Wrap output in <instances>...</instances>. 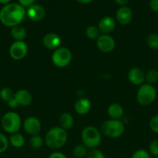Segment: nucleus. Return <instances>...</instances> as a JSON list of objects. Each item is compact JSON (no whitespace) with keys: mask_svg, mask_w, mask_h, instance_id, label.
I'll list each match as a JSON object with an SVG mask.
<instances>
[{"mask_svg":"<svg viewBox=\"0 0 158 158\" xmlns=\"http://www.w3.org/2000/svg\"><path fill=\"white\" fill-rule=\"evenodd\" d=\"M28 52V46L24 41H15L11 44L9 49V56L15 60H20L26 57Z\"/></svg>","mask_w":158,"mask_h":158,"instance_id":"6e6552de","label":"nucleus"},{"mask_svg":"<svg viewBox=\"0 0 158 158\" xmlns=\"http://www.w3.org/2000/svg\"><path fill=\"white\" fill-rule=\"evenodd\" d=\"M116 23L114 18L111 16H105L99 21L98 28L99 32L103 33L104 35H108L116 29Z\"/></svg>","mask_w":158,"mask_h":158,"instance_id":"ddd939ff","label":"nucleus"},{"mask_svg":"<svg viewBox=\"0 0 158 158\" xmlns=\"http://www.w3.org/2000/svg\"><path fill=\"white\" fill-rule=\"evenodd\" d=\"M61 43V39L57 34L54 32H50L46 34L43 38V44L46 49L50 50H55L60 47Z\"/></svg>","mask_w":158,"mask_h":158,"instance_id":"4468645a","label":"nucleus"},{"mask_svg":"<svg viewBox=\"0 0 158 158\" xmlns=\"http://www.w3.org/2000/svg\"><path fill=\"white\" fill-rule=\"evenodd\" d=\"M91 108V103L88 99L81 98L76 101L74 104V110L76 113L80 115H85L90 111Z\"/></svg>","mask_w":158,"mask_h":158,"instance_id":"f3484780","label":"nucleus"},{"mask_svg":"<svg viewBox=\"0 0 158 158\" xmlns=\"http://www.w3.org/2000/svg\"><path fill=\"white\" fill-rule=\"evenodd\" d=\"M14 92L10 88L5 87L0 90V99L5 102H9V100L14 98Z\"/></svg>","mask_w":158,"mask_h":158,"instance_id":"393cba45","label":"nucleus"},{"mask_svg":"<svg viewBox=\"0 0 158 158\" xmlns=\"http://www.w3.org/2000/svg\"><path fill=\"white\" fill-rule=\"evenodd\" d=\"M76 1L81 4H88V3L91 2L93 0H76Z\"/></svg>","mask_w":158,"mask_h":158,"instance_id":"4c0bfd02","label":"nucleus"},{"mask_svg":"<svg viewBox=\"0 0 158 158\" xmlns=\"http://www.w3.org/2000/svg\"><path fill=\"white\" fill-rule=\"evenodd\" d=\"M145 80L148 84H153L158 80V71L155 69H151L145 74Z\"/></svg>","mask_w":158,"mask_h":158,"instance_id":"b1692460","label":"nucleus"},{"mask_svg":"<svg viewBox=\"0 0 158 158\" xmlns=\"http://www.w3.org/2000/svg\"><path fill=\"white\" fill-rule=\"evenodd\" d=\"M154 158H158V157H155Z\"/></svg>","mask_w":158,"mask_h":158,"instance_id":"ea45409f","label":"nucleus"},{"mask_svg":"<svg viewBox=\"0 0 158 158\" xmlns=\"http://www.w3.org/2000/svg\"><path fill=\"white\" fill-rule=\"evenodd\" d=\"M69 158H75V157H69Z\"/></svg>","mask_w":158,"mask_h":158,"instance_id":"a19ab883","label":"nucleus"},{"mask_svg":"<svg viewBox=\"0 0 158 158\" xmlns=\"http://www.w3.org/2000/svg\"><path fill=\"white\" fill-rule=\"evenodd\" d=\"M131 158H150V153L146 150L139 149L133 153Z\"/></svg>","mask_w":158,"mask_h":158,"instance_id":"c756f323","label":"nucleus"},{"mask_svg":"<svg viewBox=\"0 0 158 158\" xmlns=\"http://www.w3.org/2000/svg\"><path fill=\"white\" fill-rule=\"evenodd\" d=\"M72 55L71 52L66 47H59L54 51L51 56L52 63L57 67H66L71 63Z\"/></svg>","mask_w":158,"mask_h":158,"instance_id":"0eeeda50","label":"nucleus"},{"mask_svg":"<svg viewBox=\"0 0 158 158\" xmlns=\"http://www.w3.org/2000/svg\"><path fill=\"white\" fill-rule=\"evenodd\" d=\"M99 29L97 26H88L85 31V34H86L87 37L90 40H96L99 38Z\"/></svg>","mask_w":158,"mask_h":158,"instance_id":"a878e982","label":"nucleus"},{"mask_svg":"<svg viewBox=\"0 0 158 158\" xmlns=\"http://www.w3.org/2000/svg\"><path fill=\"white\" fill-rule=\"evenodd\" d=\"M59 122H60V127L65 131H68L71 129L74 125V118L69 113H64L60 115Z\"/></svg>","mask_w":158,"mask_h":158,"instance_id":"aec40b11","label":"nucleus"},{"mask_svg":"<svg viewBox=\"0 0 158 158\" xmlns=\"http://www.w3.org/2000/svg\"><path fill=\"white\" fill-rule=\"evenodd\" d=\"M9 142L13 148H23L25 143V138L21 134L15 133L12 134L9 137Z\"/></svg>","mask_w":158,"mask_h":158,"instance_id":"412c9836","label":"nucleus"},{"mask_svg":"<svg viewBox=\"0 0 158 158\" xmlns=\"http://www.w3.org/2000/svg\"><path fill=\"white\" fill-rule=\"evenodd\" d=\"M8 106L10 108H12V109H15V108L18 107L20 105H19L18 102H17V100L15 98H12V100H10L8 102Z\"/></svg>","mask_w":158,"mask_h":158,"instance_id":"c9c22d12","label":"nucleus"},{"mask_svg":"<svg viewBox=\"0 0 158 158\" xmlns=\"http://www.w3.org/2000/svg\"><path fill=\"white\" fill-rule=\"evenodd\" d=\"M97 47L101 52H109L112 51L115 48L114 39L109 35H102L97 39L96 41Z\"/></svg>","mask_w":158,"mask_h":158,"instance_id":"1a4fd4ad","label":"nucleus"},{"mask_svg":"<svg viewBox=\"0 0 158 158\" xmlns=\"http://www.w3.org/2000/svg\"><path fill=\"white\" fill-rule=\"evenodd\" d=\"M25 131L31 136L38 135L41 131V123L35 117H29L25 120L23 123Z\"/></svg>","mask_w":158,"mask_h":158,"instance_id":"9d476101","label":"nucleus"},{"mask_svg":"<svg viewBox=\"0 0 158 158\" xmlns=\"http://www.w3.org/2000/svg\"><path fill=\"white\" fill-rule=\"evenodd\" d=\"M128 79L133 84L140 86L145 81V73L139 68L133 67L129 71Z\"/></svg>","mask_w":158,"mask_h":158,"instance_id":"2eb2a0df","label":"nucleus"},{"mask_svg":"<svg viewBox=\"0 0 158 158\" xmlns=\"http://www.w3.org/2000/svg\"><path fill=\"white\" fill-rule=\"evenodd\" d=\"M108 114L113 120H119L123 115V108L119 103H112L108 107Z\"/></svg>","mask_w":158,"mask_h":158,"instance_id":"a211bd4d","label":"nucleus"},{"mask_svg":"<svg viewBox=\"0 0 158 158\" xmlns=\"http://www.w3.org/2000/svg\"><path fill=\"white\" fill-rule=\"evenodd\" d=\"M1 126L6 133L10 134L17 133L22 126L21 117L15 112H7L2 117Z\"/></svg>","mask_w":158,"mask_h":158,"instance_id":"20e7f679","label":"nucleus"},{"mask_svg":"<svg viewBox=\"0 0 158 158\" xmlns=\"http://www.w3.org/2000/svg\"><path fill=\"white\" fill-rule=\"evenodd\" d=\"M11 0H0V4H2V5H7L9 3H10Z\"/></svg>","mask_w":158,"mask_h":158,"instance_id":"58836bf2","label":"nucleus"},{"mask_svg":"<svg viewBox=\"0 0 158 158\" xmlns=\"http://www.w3.org/2000/svg\"><path fill=\"white\" fill-rule=\"evenodd\" d=\"M149 6L150 10L154 12H158V0H150Z\"/></svg>","mask_w":158,"mask_h":158,"instance_id":"473e14b6","label":"nucleus"},{"mask_svg":"<svg viewBox=\"0 0 158 158\" xmlns=\"http://www.w3.org/2000/svg\"><path fill=\"white\" fill-rule=\"evenodd\" d=\"M156 98V90L153 86L148 83L139 86L136 94V100L142 106H148L153 103Z\"/></svg>","mask_w":158,"mask_h":158,"instance_id":"423d86ee","label":"nucleus"},{"mask_svg":"<svg viewBox=\"0 0 158 158\" xmlns=\"http://www.w3.org/2000/svg\"><path fill=\"white\" fill-rule=\"evenodd\" d=\"M36 0H18L19 4L21 5L23 7L26 8V7H29L32 5L34 4Z\"/></svg>","mask_w":158,"mask_h":158,"instance_id":"72a5a7b5","label":"nucleus"},{"mask_svg":"<svg viewBox=\"0 0 158 158\" xmlns=\"http://www.w3.org/2000/svg\"><path fill=\"white\" fill-rule=\"evenodd\" d=\"M150 127L152 131L158 134V114L153 116L150 121Z\"/></svg>","mask_w":158,"mask_h":158,"instance_id":"7c9ffc66","label":"nucleus"},{"mask_svg":"<svg viewBox=\"0 0 158 158\" xmlns=\"http://www.w3.org/2000/svg\"><path fill=\"white\" fill-rule=\"evenodd\" d=\"M14 98L17 100L19 105L23 106H29L32 103L33 97L30 93L26 89H19L14 94Z\"/></svg>","mask_w":158,"mask_h":158,"instance_id":"dca6fc26","label":"nucleus"},{"mask_svg":"<svg viewBox=\"0 0 158 158\" xmlns=\"http://www.w3.org/2000/svg\"><path fill=\"white\" fill-rule=\"evenodd\" d=\"M133 13L132 9L127 6H122L119 8L116 13V19L121 25H128L131 23L133 19Z\"/></svg>","mask_w":158,"mask_h":158,"instance_id":"9b49d317","label":"nucleus"},{"mask_svg":"<svg viewBox=\"0 0 158 158\" xmlns=\"http://www.w3.org/2000/svg\"><path fill=\"white\" fill-rule=\"evenodd\" d=\"M26 15V10L19 3H9L0 9V22L7 27L20 25Z\"/></svg>","mask_w":158,"mask_h":158,"instance_id":"f257e3e1","label":"nucleus"},{"mask_svg":"<svg viewBox=\"0 0 158 158\" xmlns=\"http://www.w3.org/2000/svg\"><path fill=\"white\" fill-rule=\"evenodd\" d=\"M44 8L42 6L38 4H33L31 6L28 7L26 10V15L29 17V19L32 21L38 22L43 19L45 16Z\"/></svg>","mask_w":158,"mask_h":158,"instance_id":"f8f14e48","label":"nucleus"},{"mask_svg":"<svg viewBox=\"0 0 158 158\" xmlns=\"http://www.w3.org/2000/svg\"><path fill=\"white\" fill-rule=\"evenodd\" d=\"M9 140L2 133H0V154L6 152L9 148Z\"/></svg>","mask_w":158,"mask_h":158,"instance_id":"cd10ccee","label":"nucleus"},{"mask_svg":"<svg viewBox=\"0 0 158 158\" xmlns=\"http://www.w3.org/2000/svg\"><path fill=\"white\" fill-rule=\"evenodd\" d=\"M29 143H30L31 147L33 148H34V149H39V148H40L43 146V140L39 135L32 136V137L30 138V140H29Z\"/></svg>","mask_w":158,"mask_h":158,"instance_id":"bb28decb","label":"nucleus"},{"mask_svg":"<svg viewBox=\"0 0 158 158\" xmlns=\"http://www.w3.org/2000/svg\"><path fill=\"white\" fill-rule=\"evenodd\" d=\"M147 43L149 47L154 50H158V34L150 33L147 37Z\"/></svg>","mask_w":158,"mask_h":158,"instance_id":"5701e85b","label":"nucleus"},{"mask_svg":"<svg viewBox=\"0 0 158 158\" xmlns=\"http://www.w3.org/2000/svg\"><path fill=\"white\" fill-rule=\"evenodd\" d=\"M88 152V148L84 144L77 145L73 150V154L75 158H84L86 157Z\"/></svg>","mask_w":158,"mask_h":158,"instance_id":"4be33fe9","label":"nucleus"},{"mask_svg":"<svg viewBox=\"0 0 158 158\" xmlns=\"http://www.w3.org/2000/svg\"><path fill=\"white\" fill-rule=\"evenodd\" d=\"M48 158H68L64 154L61 152H54L49 156Z\"/></svg>","mask_w":158,"mask_h":158,"instance_id":"f704fd0d","label":"nucleus"},{"mask_svg":"<svg viewBox=\"0 0 158 158\" xmlns=\"http://www.w3.org/2000/svg\"><path fill=\"white\" fill-rule=\"evenodd\" d=\"M124 124L119 120H108L104 122L101 126L102 133L105 137L117 138L122 135L124 132Z\"/></svg>","mask_w":158,"mask_h":158,"instance_id":"39448f33","label":"nucleus"},{"mask_svg":"<svg viewBox=\"0 0 158 158\" xmlns=\"http://www.w3.org/2000/svg\"><path fill=\"white\" fill-rule=\"evenodd\" d=\"M150 153L154 157H158V140H153L150 144Z\"/></svg>","mask_w":158,"mask_h":158,"instance_id":"2f4dec72","label":"nucleus"},{"mask_svg":"<svg viewBox=\"0 0 158 158\" xmlns=\"http://www.w3.org/2000/svg\"><path fill=\"white\" fill-rule=\"evenodd\" d=\"M87 158H105V154L100 150H98L96 148L91 149L87 154Z\"/></svg>","mask_w":158,"mask_h":158,"instance_id":"c85d7f7f","label":"nucleus"},{"mask_svg":"<svg viewBox=\"0 0 158 158\" xmlns=\"http://www.w3.org/2000/svg\"><path fill=\"white\" fill-rule=\"evenodd\" d=\"M81 140L83 144L88 149H94L100 145L102 141L100 132L96 127L88 126L84 128L81 133Z\"/></svg>","mask_w":158,"mask_h":158,"instance_id":"7ed1b4c3","label":"nucleus"},{"mask_svg":"<svg viewBox=\"0 0 158 158\" xmlns=\"http://www.w3.org/2000/svg\"><path fill=\"white\" fill-rule=\"evenodd\" d=\"M114 2L119 6H125L129 2V0H114Z\"/></svg>","mask_w":158,"mask_h":158,"instance_id":"e433bc0d","label":"nucleus"},{"mask_svg":"<svg viewBox=\"0 0 158 158\" xmlns=\"http://www.w3.org/2000/svg\"><path fill=\"white\" fill-rule=\"evenodd\" d=\"M10 34L15 41H23L26 37V30L21 25H17L11 28Z\"/></svg>","mask_w":158,"mask_h":158,"instance_id":"6ab92c4d","label":"nucleus"},{"mask_svg":"<svg viewBox=\"0 0 158 158\" xmlns=\"http://www.w3.org/2000/svg\"><path fill=\"white\" fill-rule=\"evenodd\" d=\"M68 141L67 131L60 127H55L48 131L45 137V143L50 149H59Z\"/></svg>","mask_w":158,"mask_h":158,"instance_id":"f03ea898","label":"nucleus"}]
</instances>
